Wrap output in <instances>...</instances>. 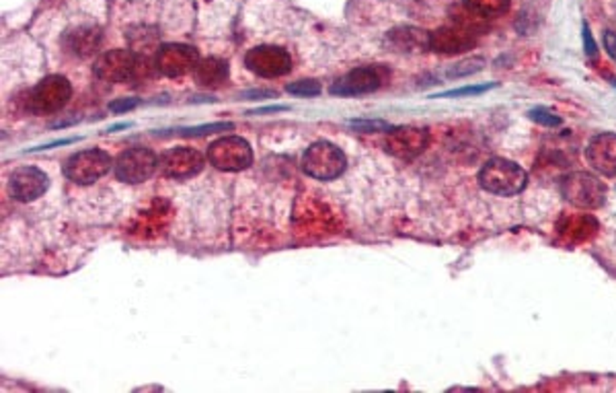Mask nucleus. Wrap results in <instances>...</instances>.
Returning <instances> with one entry per match:
<instances>
[{"mask_svg": "<svg viewBox=\"0 0 616 393\" xmlns=\"http://www.w3.org/2000/svg\"><path fill=\"white\" fill-rule=\"evenodd\" d=\"M481 188L495 196H516L526 188L524 169L508 159H491L479 173Z\"/></svg>", "mask_w": 616, "mask_h": 393, "instance_id": "f257e3e1", "label": "nucleus"}, {"mask_svg": "<svg viewBox=\"0 0 616 393\" xmlns=\"http://www.w3.org/2000/svg\"><path fill=\"white\" fill-rule=\"evenodd\" d=\"M346 165H347L346 152H343L339 146L327 141L310 144L302 157L304 173L321 182H329L335 180V177H339L346 172Z\"/></svg>", "mask_w": 616, "mask_h": 393, "instance_id": "f03ea898", "label": "nucleus"}, {"mask_svg": "<svg viewBox=\"0 0 616 393\" xmlns=\"http://www.w3.org/2000/svg\"><path fill=\"white\" fill-rule=\"evenodd\" d=\"M73 97V84L62 74H50L31 89L29 110L37 115L58 113Z\"/></svg>", "mask_w": 616, "mask_h": 393, "instance_id": "7ed1b4c3", "label": "nucleus"}, {"mask_svg": "<svg viewBox=\"0 0 616 393\" xmlns=\"http://www.w3.org/2000/svg\"><path fill=\"white\" fill-rule=\"evenodd\" d=\"M208 161L220 172H243L253 163L251 144L240 136H224L210 144Z\"/></svg>", "mask_w": 616, "mask_h": 393, "instance_id": "20e7f679", "label": "nucleus"}, {"mask_svg": "<svg viewBox=\"0 0 616 393\" xmlns=\"http://www.w3.org/2000/svg\"><path fill=\"white\" fill-rule=\"evenodd\" d=\"M563 196L575 208L582 211H594L600 208L606 200V186L596 175L586 172L569 173L563 180Z\"/></svg>", "mask_w": 616, "mask_h": 393, "instance_id": "39448f33", "label": "nucleus"}, {"mask_svg": "<svg viewBox=\"0 0 616 393\" xmlns=\"http://www.w3.org/2000/svg\"><path fill=\"white\" fill-rule=\"evenodd\" d=\"M245 66L263 79H279L292 71V56L279 45H255L245 54Z\"/></svg>", "mask_w": 616, "mask_h": 393, "instance_id": "423d86ee", "label": "nucleus"}, {"mask_svg": "<svg viewBox=\"0 0 616 393\" xmlns=\"http://www.w3.org/2000/svg\"><path fill=\"white\" fill-rule=\"evenodd\" d=\"M112 165H113V161L105 151L89 149V151L76 152V155H73L66 161L64 175L70 182L81 183V186H89V183L97 182L103 175H107Z\"/></svg>", "mask_w": 616, "mask_h": 393, "instance_id": "0eeeda50", "label": "nucleus"}, {"mask_svg": "<svg viewBox=\"0 0 616 393\" xmlns=\"http://www.w3.org/2000/svg\"><path fill=\"white\" fill-rule=\"evenodd\" d=\"M157 152H152L146 146H134V149L123 151L115 161V175L120 182L126 183H142L151 180L159 167Z\"/></svg>", "mask_w": 616, "mask_h": 393, "instance_id": "6e6552de", "label": "nucleus"}, {"mask_svg": "<svg viewBox=\"0 0 616 393\" xmlns=\"http://www.w3.org/2000/svg\"><path fill=\"white\" fill-rule=\"evenodd\" d=\"M200 60V52L193 45L165 44L161 45L157 56H154V66H157V73L169 76V79H179V76L196 71Z\"/></svg>", "mask_w": 616, "mask_h": 393, "instance_id": "1a4fd4ad", "label": "nucleus"}, {"mask_svg": "<svg viewBox=\"0 0 616 393\" xmlns=\"http://www.w3.org/2000/svg\"><path fill=\"white\" fill-rule=\"evenodd\" d=\"M138 60L140 56L134 50H109L101 54L93 71L97 79L105 83H128L134 81Z\"/></svg>", "mask_w": 616, "mask_h": 393, "instance_id": "9d476101", "label": "nucleus"}, {"mask_svg": "<svg viewBox=\"0 0 616 393\" xmlns=\"http://www.w3.org/2000/svg\"><path fill=\"white\" fill-rule=\"evenodd\" d=\"M382 71L376 66H360L343 74L341 79L331 84V95L337 97H360L374 93L382 84Z\"/></svg>", "mask_w": 616, "mask_h": 393, "instance_id": "9b49d317", "label": "nucleus"}, {"mask_svg": "<svg viewBox=\"0 0 616 393\" xmlns=\"http://www.w3.org/2000/svg\"><path fill=\"white\" fill-rule=\"evenodd\" d=\"M206 165V157L200 151L190 149V146H177V149L167 151L159 159V169L167 177L173 180H190L196 177Z\"/></svg>", "mask_w": 616, "mask_h": 393, "instance_id": "f8f14e48", "label": "nucleus"}, {"mask_svg": "<svg viewBox=\"0 0 616 393\" xmlns=\"http://www.w3.org/2000/svg\"><path fill=\"white\" fill-rule=\"evenodd\" d=\"M427 142H430V134H427V130L405 126V128H393L391 133L386 134L385 149L396 159L409 161L421 155V152L425 151Z\"/></svg>", "mask_w": 616, "mask_h": 393, "instance_id": "ddd939ff", "label": "nucleus"}, {"mask_svg": "<svg viewBox=\"0 0 616 393\" xmlns=\"http://www.w3.org/2000/svg\"><path fill=\"white\" fill-rule=\"evenodd\" d=\"M50 188V177L42 172L40 167H19L13 172L9 180L11 196L19 202H31V200L42 198Z\"/></svg>", "mask_w": 616, "mask_h": 393, "instance_id": "4468645a", "label": "nucleus"}, {"mask_svg": "<svg viewBox=\"0 0 616 393\" xmlns=\"http://www.w3.org/2000/svg\"><path fill=\"white\" fill-rule=\"evenodd\" d=\"M477 45L473 29L463 25L440 27L427 35V48L438 54H463Z\"/></svg>", "mask_w": 616, "mask_h": 393, "instance_id": "2eb2a0df", "label": "nucleus"}, {"mask_svg": "<svg viewBox=\"0 0 616 393\" xmlns=\"http://www.w3.org/2000/svg\"><path fill=\"white\" fill-rule=\"evenodd\" d=\"M598 229V221L592 214H563L557 222V235L572 245L588 243Z\"/></svg>", "mask_w": 616, "mask_h": 393, "instance_id": "dca6fc26", "label": "nucleus"}, {"mask_svg": "<svg viewBox=\"0 0 616 393\" xmlns=\"http://www.w3.org/2000/svg\"><path fill=\"white\" fill-rule=\"evenodd\" d=\"M588 163L598 173L616 177V134H598L588 144Z\"/></svg>", "mask_w": 616, "mask_h": 393, "instance_id": "f3484780", "label": "nucleus"}, {"mask_svg": "<svg viewBox=\"0 0 616 393\" xmlns=\"http://www.w3.org/2000/svg\"><path fill=\"white\" fill-rule=\"evenodd\" d=\"M193 76H196V83L201 84V87L206 89L220 87V84H224L226 79H229V63L216 56L200 60L196 71H193Z\"/></svg>", "mask_w": 616, "mask_h": 393, "instance_id": "a211bd4d", "label": "nucleus"}, {"mask_svg": "<svg viewBox=\"0 0 616 393\" xmlns=\"http://www.w3.org/2000/svg\"><path fill=\"white\" fill-rule=\"evenodd\" d=\"M64 44L70 52L79 54V56H89V54L99 48L101 34L95 27H79L74 32L66 34Z\"/></svg>", "mask_w": 616, "mask_h": 393, "instance_id": "6ab92c4d", "label": "nucleus"}, {"mask_svg": "<svg viewBox=\"0 0 616 393\" xmlns=\"http://www.w3.org/2000/svg\"><path fill=\"white\" fill-rule=\"evenodd\" d=\"M169 222V211L167 208H159L154 204L151 211L140 214L138 225L132 229V233L138 235L140 239H152L161 233V229Z\"/></svg>", "mask_w": 616, "mask_h": 393, "instance_id": "aec40b11", "label": "nucleus"}, {"mask_svg": "<svg viewBox=\"0 0 616 393\" xmlns=\"http://www.w3.org/2000/svg\"><path fill=\"white\" fill-rule=\"evenodd\" d=\"M464 6L479 17H499L510 9V0H464Z\"/></svg>", "mask_w": 616, "mask_h": 393, "instance_id": "412c9836", "label": "nucleus"}, {"mask_svg": "<svg viewBox=\"0 0 616 393\" xmlns=\"http://www.w3.org/2000/svg\"><path fill=\"white\" fill-rule=\"evenodd\" d=\"M286 91L290 95H298V97H317L321 95V83L315 81V79H302V81H294L286 87Z\"/></svg>", "mask_w": 616, "mask_h": 393, "instance_id": "4be33fe9", "label": "nucleus"}, {"mask_svg": "<svg viewBox=\"0 0 616 393\" xmlns=\"http://www.w3.org/2000/svg\"><path fill=\"white\" fill-rule=\"evenodd\" d=\"M483 60L481 58H471V60H464V63H460L456 66H452L450 71L446 73L448 79H458V76H466V74H473V73H479L483 68Z\"/></svg>", "mask_w": 616, "mask_h": 393, "instance_id": "5701e85b", "label": "nucleus"}, {"mask_svg": "<svg viewBox=\"0 0 616 393\" xmlns=\"http://www.w3.org/2000/svg\"><path fill=\"white\" fill-rule=\"evenodd\" d=\"M349 126L357 128L364 134H368V133H386V130H391V126H388L386 122H382V120H349Z\"/></svg>", "mask_w": 616, "mask_h": 393, "instance_id": "b1692460", "label": "nucleus"}, {"mask_svg": "<svg viewBox=\"0 0 616 393\" xmlns=\"http://www.w3.org/2000/svg\"><path fill=\"white\" fill-rule=\"evenodd\" d=\"M235 126L230 122H220V124H208V126H198V128H185L181 130V134L185 136H206L214 133H222V130H232Z\"/></svg>", "mask_w": 616, "mask_h": 393, "instance_id": "393cba45", "label": "nucleus"}, {"mask_svg": "<svg viewBox=\"0 0 616 393\" xmlns=\"http://www.w3.org/2000/svg\"><path fill=\"white\" fill-rule=\"evenodd\" d=\"M528 115L534 122H538V124H543V126H559L561 124L559 115L551 113L549 110H543V107H536V110H533Z\"/></svg>", "mask_w": 616, "mask_h": 393, "instance_id": "a878e982", "label": "nucleus"}, {"mask_svg": "<svg viewBox=\"0 0 616 393\" xmlns=\"http://www.w3.org/2000/svg\"><path fill=\"white\" fill-rule=\"evenodd\" d=\"M495 83L491 84H479V87H463V89H456V91H448V93H442L440 97H463V95H479V93H485V91L494 89Z\"/></svg>", "mask_w": 616, "mask_h": 393, "instance_id": "bb28decb", "label": "nucleus"}, {"mask_svg": "<svg viewBox=\"0 0 616 393\" xmlns=\"http://www.w3.org/2000/svg\"><path fill=\"white\" fill-rule=\"evenodd\" d=\"M140 105V99L136 97H130V99H115L113 103H109V112L113 113H123V112H130L134 110V107Z\"/></svg>", "mask_w": 616, "mask_h": 393, "instance_id": "cd10ccee", "label": "nucleus"}, {"mask_svg": "<svg viewBox=\"0 0 616 393\" xmlns=\"http://www.w3.org/2000/svg\"><path fill=\"white\" fill-rule=\"evenodd\" d=\"M582 32H583V50H586V54H588L590 58H594V56H596V52H598V48H596L594 37H592V34H590L588 23H583V29H582Z\"/></svg>", "mask_w": 616, "mask_h": 393, "instance_id": "c85d7f7f", "label": "nucleus"}, {"mask_svg": "<svg viewBox=\"0 0 616 393\" xmlns=\"http://www.w3.org/2000/svg\"><path fill=\"white\" fill-rule=\"evenodd\" d=\"M602 42H604V50L608 52V56H611L614 63H616V34L604 32Z\"/></svg>", "mask_w": 616, "mask_h": 393, "instance_id": "c756f323", "label": "nucleus"}, {"mask_svg": "<svg viewBox=\"0 0 616 393\" xmlns=\"http://www.w3.org/2000/svg\"><path fill=\"white\" fill-rule=\"evenodd\" d=\"M243 97L245 99H261V97H278V93H276V91H259V89H257V91H245V93H243Z\"/></svg>", "mask_w": 616, "mask_h": 393, "instance_id": "7c9ffc66", "label": "nucleus"}, {"mask_svg": "<svg viewBox=\"0 0 616 393\" xmlns=\"http://www.w3.org/2000/svg\"><path fill=\"white\" fill-rule=\"evenodd\" d=\"M284 110H288L286 105H271V107H261V110H255L253 113L255 115L257 113H274V112H284Z\"/></svg>", "mask_w": 616, "mask_h": 393, "instance_id": "2f4dec72", "label": "nucleus"}]
</instances>
